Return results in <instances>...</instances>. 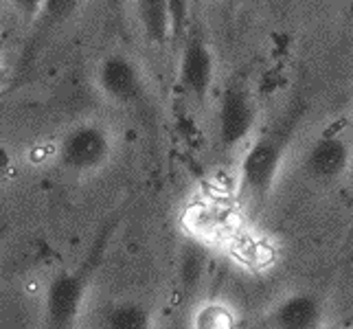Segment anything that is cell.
<instances>
[{"instance_id": "ba28073f", "label": "cell", "mask_w": 353, "mask_h": 329, "mask_svg": "<svg viewBox=\"0 0 353 329\" xmlns=\"http://www.w3.org/2000/svg\"><path fill=\"white\" fill-rule=\"evenodd\" d=\"M270 321L281 329H314L323 321V303L307 292H294L276 303Z\"/></svg>"}, {"instance_id": "8fae6325", "label": "cell", "mask_w": 353, "mask_h": 329, "mask_svg": "<svg viewBox=\"0 0 353 329\" xmlns=\"http://www.w3.org/2000/svg\"><path fill=\"white\" fill-rule=\"evenodd\" d=\"M169 16H172V40L180 42L189 20V0H169Z\"/></svg>"}, {"instance_id": "30bf717a", "label": "cell", "mask_w": 353, "mask_h": 329, "mask_svg": "<svg viewBox=\"0 0 353 329\" xmlns=\"http://www.w3.org/2000/svg\"><path fill=\"white\" fill-rule=\"evenodd\" d=\"M103 325L110 329H148L152 314L139 303H119L103 314Z\"/></svg>"}, {"instance_id": "9c48e42d", "label": "cell", "mask_w": 353, "mask_h": 329, "mask_svg": "<svg viewBox=\"0 0 353 329\" xmlns=\"http://www.w3.org/2000/svg\"><path fill=\"white\" fill-rule=\"evenodd\" d=\"M143 24L145 35L156 42L165 44L172 38V16H169V0H134Z\"/></svg>"}, {"instance_id": "6da1fadb", "label": "cell", "mask_w": 353, "mask_h": 329, "mask_svg": "<svg viewBox=\"0 0 353 329\" xmlns=\"http://www.w3.org/2000/svg\"><path fill=\"white\" fill-rule=\"evenodd\" d=\"M110 132L99 123L75 126L59 143V165L72 174H92L112 156Z\"/></svg>"}, {"instance_id": "8992f818", "label": "cell", "mask_w": 353, "mask_h": 329, "mask_svg": "<svg viewBox=\"0 0 353 329\" xmlns=\"http://www.w3.org/2000/svg\"><path fill=\"white\" fill-rule=\"evenodd\" d=\"M351 145L340 134H323L316 139L305 154V172L321 185H334L343 180L351 167Z\"/></svg>"}, {"instance_id": "5bb4252c", "label": "cell", "mask_w": 353, "mask_h": 329, "mask_svg": "<svg viewBox=\"0 0 353 329\" xmlns=\"http://www.w3.org/2000/svg\"><path fill=\"white\" fill-rule=\"evenodd\" d=\"M349 18H351V22H353V0L349 3Z\"/></svg>"}, {"instance_id": "7a4b0ae2", "label": "cell", "mask_w": 353, "mask_h": 329, "mask_svg": "<svg viewBox=\"0 0 353 329\" xmlns=\"http://www.w3.org/2000/svg\"><path fill=\"white\" fill-rule=\"evenodd\" d=\"M283 163V141L263 137L254 141L241 158L239 182L252 200H263L272 191Z\"/></svg>"}, {"instance_id": "4fadbf2b", "label": "cell", "mask_w": 353, "mask_h": 329, "mask_svg": "<svg viewBox=\"0 0 353 329\" xmlns=\"http://www.w3.org/2000/svg\"><path fill=\"white\" fill-rule=\"evenodd\" d=\"M44 3L46 0H11V5L20 11V16L29 18V20L44 14Z\"/></svg>"}, {"instance_id": "52a82bcc", "label": "cell", "mask_w": 353, "mask_h": 329, "mask_svg": "<svg viewBox=\"0 0 353 329\" xmlns=\"http://www.w3.org/2000/svg\"><path fill=\"white\" fill-rule=\"evenodd\" d=\"M97 86L112 103L132 106L143 97V75L134 59L112 53L97 68Z\"/></svg>"}, {"instance_id": "3957f363", "label": "cell", "mask_w": 353, "mask_h": 329, "mask_svg": "<svg viewBox=\"0 0 353 329\" xmlns=\"http://www.w3.org/2000/svg\"><path fill=\"white\" fill-rule=\"evenodd\" d=\"M257 121V106H254L248 90L233 83L222 92L220 108H217V139L222 148L233 150L250 137Z\"/></svg>"}, {"instance_id": "277c9868", "label": "cell", "mask_w": 353, "mask_h": 329, "mask_svg": "<svg viewBox=\"0 0 353 329\" xmlns=\"http://www.w3.org/2000/svg\"><path fill=\"white\" fill-rule=\"evenodd\" d=\"M215 77V57L200 33H193L182 46L178 62L180 86L198 106H204L209 99Z\"/></svg>"}, {"instance_id": "5b68a950", "label": "cell", "mask_w": 353, "mask_h": 329, "mask_svg": "<svg viewBox=\"0 0 353 329\" xmlns=\"http://www.w3.org/2000/svg\"><path fill=\"white\" fill-rule=\"evenodd\" d=\"M86 288H88V279L83 270L64 272L55 277L46 290V301H44L46 323L55 329L75 325L83 308V301H86Z\"/></svg>"}, {"instance_id": "7c38bea8", "label": "cell", "mask_w": 353, "mask_h": 329, "mask_svg": "<svg viewBox=\"0 0 353 329\" xmlns=\"http://www.w3.org/2000/svg\"><path fill=\"white\" fill-rule=\"evenodd\" d=\"M79 0H46L44 3V16L48 20H64L66 16H70L75 11Z\"/></svg>"}]
</instances>
